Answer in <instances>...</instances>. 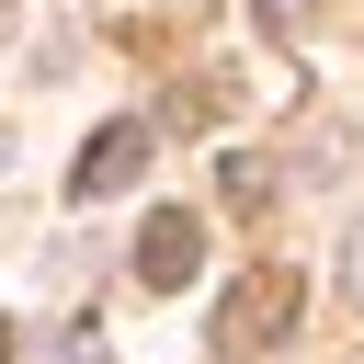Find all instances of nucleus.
I'll return each instance as SVG.
<instances>
[{
	"mask_svg": "<svg viewBox=\"0 0 364 364\" xmlns=\"http://www.w3.org/2000/svg\"><path fill=\"white\" fill-rule=\"evenodd\" d=\"M296 330V273L284 262H250L239 284H228V307H216V353L239 364V353H262V341H284Z\"/></svg>",
	"mask_w": 364,
	"mask_h": 364,
	"instance_id": "1",
	"label": "nucleus"
},
{
	"mask_svg": "<svg viewBox=\"0 0 364 364\" xmlns=\"http://www.w3.org/2000/svg\"><path fill=\"white\" fill-rule=\"evenodd\" d=\"M0 364H11V318H0Z\"/></svg>",
	"mask_w": 364,
	"mask_h": 364,
	"instance_id": "6",
	"label": "nucleus"
},
{
	"mask_svg": "<svg viewBox=\"0 0 364 364\" xmlns=\"http://www.w3.org/2000/svg\"><path fill=\"white\" fill-rule=\"evenodd\" d=\"M341 284H353V307H364V228L341 239Z\"/></svg>",
	"mask_w": 364,
	"mask_h": 364,
	"instance_id": "4",
	"label": "nucleus"
},
{
	"mask_svg": "<svg viewBox=\"0 0 364 364\" xmlns=\"http://www.w3.org/2000/svg\"><path fill=\"white\" fill-rule=\"evenodd\" d=\"M296 11H307V0H262V23H296Z\"/></svg>",
	"mask_w": 364,
	"mask_h": 364,
	"instance_id": "5",
	"label": "nucleus"
},
{
	"mask_svg": "<svg viewBox=\"0 0 364 364\" xmlns=\"http://www.w3.org/2000/svg\"><path fill=\"white\" fill-rule=\"evenodd\" d=\"M0 159H11V136H0Z\"/></svg>",
	"mask_w": 364,
	"mask_h": 364,
	"instance_id": "7",
	"label": "nucleus"
},
{
	"mask_svg": "<svg viewBox=\"0 0 364 364\" xmlns=\"http://www.w3.org/2000/svg\"><path fill=\"white\" fill-rule=\"evenodd\" d=\"M193 262H205V216H182V205H159V216L136 228V273H148V284H182Z\"/></svg>",
	"mask_w": 364,
	"mask_h": 364,
	"instance_id": "3",
	"label": "nucleus"
},
{
	"mask_svg": "<svg viewBox=\"0 0 364 364\" xmlns=\"http://www.w3.org/2000/svg\"><path fill=\"white\" fill-rule=\"evenodd\" d=\"M148 148H159V136H148L136 114H125V125H102V136L80 148V171H68V193H80V205H102V193H125V182L148 171Z\"/></svg>",
	"mask_w": 364,
	"mask_h": 364,
	"instance_id": "2",
	"label": "nucleus"
}]
</instances>
